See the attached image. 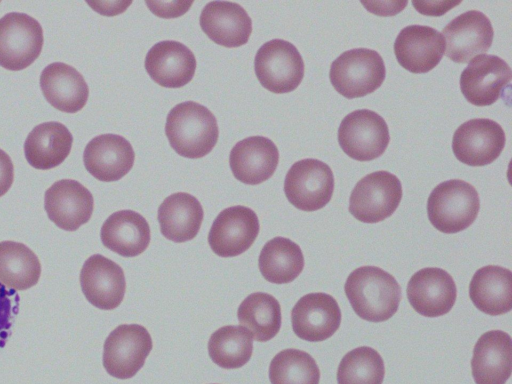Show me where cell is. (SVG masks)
Segmentation results:
<instances>
[{"label": "cell", "mask_w": 512, "mask_h": 384, "mask_svg": "<svg viewBox=\"0 0 512 384\" xmlns=\"http://www.w3.org/2000/svg\"><path fill=\"white\" fill-rule=\"evenodd\" d=\"M386 76L378 52L355 48L343 52L330 67L329 78L335 90L347 99L359 98L378 89Z\"/></svg>", "instance_id": "obj_4"}, {"label": "cell", "mask_w": 512, "mask_h": 384, "mask_svg": "<svg viewBox=\"0 0 512 384\" xmlns=\"http://www.w3.org/2000/svg\"><path fill=\"white\" fill-rule=\"evenodd\" d=\"M460 3V1H412V5L418 12L432 16H441Z\"/></svg>", "instance_id": "obj_38"}, {"label": "cell", "mask_w": 512, "mask_h": 384, "mask_svg": "<svg viewBox=\"0 0 512 384\" xmlns=\"http://www.w3.org/2000/svg\"><path fill=\"white\" fill-rule=\"evenodd\" d=\"M73 136L60 122H44L32 129L24 143L27 162L35 169L48 170L60 165L69 155Z\"/></svg>", "instance_id": "obj_27"}, {"label": "cell", "mask_w": 512, "mask_h": 384, "mask_svg": "<svg viewBox=\"0 0 512 384\" xmlns=\"http://www.w3.org/2000/svg\"><path fill=\"white\" fill-rule=\"evenodd\" d=\"M44 208L56 226L75 231L90 220L94 200L91 192L80 182L62 179L46 190Z\"/></svg>", "instance_id": "obj_17"}, {"label": "cell", "mask_w": 512, "mask_h": 384, "mask_svg": "<svg viewBox=\"0 0 512 384\" xmlns=\"http://www.w3.org/2000/svg\"><path fill=\"white\" fill-rule=\"evenodd\" d=\"M253 352V337L243 326L227 325L212 333L208 341L211 360L221 368L244 366Z\"/></svg>", "instance_id": "obj_33"}, {"label": "cell", "mask_w": 512, "mask_h": 384, "mask_svg": "<svg viewBox=\"0 0 512 384\" xmlns=\"http://www.w3.org/2000/svg\"><path fill=\"white\" fill-rule=\"evenodd\" d=\"M506 142L503 128L487 118L471 119L454 132L452 150L455 157L469 166H485L495 161Z\"/></svg>", "instance_id": "obj_11"}, {"label": "cell", "mask_w": 512, "mask_h": 384, "mask_svg": "<svg viewBox=\"0 0 512 384\" xmlns=\"http://www.w3.org/2000/svg\"><path fill=\"white\" fill-rule=\"evenodd\" d=\"M103 245L123 257L143 253L151 239L150 227L138 212L120 210L111 214L100 231Z\"/></svg>", "instance_id": "obj_26"}, {"label": "cell", "mask_w": 512, "mask_h": 384, "mask_svg": "<svg viewBox=\"0 0 512 384\" xmlns=\"http://www.w3.org/2000/svg\"><path fill=\"white\" fill-rule=\"evenodd\" d=\"M152 347V338L145 327L119 325L104 342L103 366L115 378H132L143 367Z\"/></svg>", "instance_id": "obj_10"}, {"label": "cell", "mask_w": 512, "mask_h": 384, "mask_svg": "<svg viewBox=\"0 0 512 384\" xmlns=\"http://www.w3.org/2000/svg\"><path fill=\"white\" fill-rule=\"evenodd\" d=\"M14 180V166L9 155L0 149V197L6 194Z\"/></svg>", "instance_id": "obj_39"}, {"label": "cell", "mask_w": 512, "mask_h": 384, "mask_svg": "<svg viewBox=\"0 0 512 384\" xmlns=\"http://www.w3.org/2000/svg\"><path fill=\"white\" fill-rule=\"evenodd\" d=\"M20 298L16 290L0 283V348H3L11 335L15 316L18 314Z\"/></svg>", "instance_id": "obj_36"}, {"label": "cell", "mask_w": 512, "mask_h": 384, "mask_svg": "<svg viewBox=\"0 0 512 384\" xmlns=\"http://www.w3.org/2000/svg\"><path fill=\"white\" fill-rule=\"evenodd\" d=\"M390 141L382 116L368 109L355 110L344 117L338 129V142L346 155L358 161L380 157Z\"/></svg>", "instance_id": "obj_9"}, {"label": "cell", "mask_w": 512, "mask_h": 384, "mask_svg": "<svg viewBox=\"0 0 512 384\" xmlns=\"http://www.w3.org/2000/svg\"><path fill=\"white\" fill-rule=\"evenodd\" d=\"M269 380L271 384H319L320 370L310 354L289 348L271 360Z\"/></svg>", "instance_id": "obj_34"}, {"label": "cell", "mask_w": 512, "mask_h": 384, "mask_svg": "<svg viewBox=\"0 0 512 384\" xmlns=\"http://www.w3.org/2000/svg\"><path fill=\"white\" fill-rule=\"evenodd\" d=\"M456 284L452 276L437 267L423 268L412 275L407 297L412 308L425 317L447 314L455 304Z\"/></svg>", "instance_id": "obj_16"}, {"label": "cell", "mask_w": 512, "mask_h": 384, "mask_svg": "<svg viewBox=\"0 0 512 384\" xmlns=\"http://www.w3.org/2000/svg\"><path fill=\"white\" fill-rule=\"evenodd\" d=\"M334 176L331 168L317 159L295 162L284 180V193L297 209L311 212L323 208L331 200Z\"/></svg>", "instance_id": "obj_8"}, {"label": "cell", "mask_w": 512, "mask_h": 384, "mask_svg": "<svg viewBox=\"0 0 512 384\" xmlns=\"http://www.w3.org/2000/svg\"><path fill=\"white\" fill-rule=\"evenodd\" d=\"M80 285L86 299L102 310L118 307L126 290L123 269L101 254H94L84 262Z\"/></svg>", "instance_id": "obj_18"}, {"label": "cell", "mask_w": 512, "mask_h": 384, "mask_svg": "<svg viewBox=\"0 0 512 384\" xmlns=\"http://www.w3.org/2000/svg\"><path fill=\"white\" fill-rule=\"evenodd\" d=\"M402 199V185L388 171L372 172L357 182L349 198V212L363 223L390 217Z\"/></svg>", "instance_id": "obj_6"}, {"label": "cell", "mask_w": 512, "mask_h": 384, "mask_svg": "<svg viewBox=\"0 0 512 384\" xmlns=\"http://www.w3.org/2000/svg\"><path fill=\"white\" fill-rule=\"evenodd\" d=\"M203 32L216 44L235 48L246 44L252 32V21L237 3L212 1L203 8L200 19Z\"/></svg>", "instance_id": "obj_22"}, {"label": "cell", "mask_w": 512, "mask_h": 384, "mask_svg": "<svg viewBox=\"0 0 512 384\" xmlns=\"http://www.w3.org/2000/svg\"><path fill=\"white\" fill-rule=\"evenodd\" d=\"M344 290L354 312L370 322L390 319L401 300V288L396 279L376 266H362L352 271Z\"/></svg>", "instance_id": "obj_1"}, {"label": "cell", "mask_w": 512, "mask_h": 384, "mask_svg": "<svg viewBox=\"0 0 512 384\" xmlns=\"http://www.w3.org/2000/svg\"><path fill=\"white\" fill-rule=\"evenodd\" d=\"M204 217L200 202L191 194L177 192L166 197L158 208L162 235L173 242L192 240L198 234Z\"/></svg>", "instance_id": "obj_28"}, {"label": "cell", "mask_w": 512, "mask_h": 384, "mask_svg": "<svg viewBox=\"0 0 512 384\" xmlns=\"http://www.w3.org/2000/svg\"><path fill=\"white\" fill-rule=\"evenodd\" d=\"M150 78L165 88H180L194 77L196 58L184 44L164 40L153 45L145 57Z\"/></svg>", "instance_id": "obj_21"}, {"label": "cell", "mask_w": 512, "mask_h": 384, "mask_svg": "<svg viewBox=\"0 0 512 384\" xmlns=\"http://www.w3.org/2000/svg\"><path fill=\"white\" fill-rule=\"evenodd\" d=\"M445 51L443 35L423 25H409L397 35L394 53L398 63L412 73H426L435 68Z\"/></svg>", "instance_id": "obj_19"}, {"label": "cell", "mask_w": 512, "mask_h": 384, "mask_svg": "<svg viewBox=\"0 0 512 384\" xmlns=\"http://www.w3.org/2000/svg\"><path fill=\"white\" fill-rule=\"evenodd\" d=\"M279 162V152L270 139L251 136L231 149L229 164L235 178L244 184L257 185L268 180Z\"/></svg>", "instance_id": "obj_23"}, {"label": "cell", "mask_w": 512, "mask_h": 384, "mask_svg": "<svg viewBox=\"0 0 512 384\" xmlns=\"http://www.w3.org/2000/svg\"><path fill=\"white\" fill-rule=\"evenodd\" d=\"M255 74L268 91L283 94L294 91L304 77V61L297 48L282 39L264 43L254 60Z\"/></svg>", "instance_id": "obj_5"}, {"label": "cell", "mask_w": 512, "mask_h": 384, "mask_svg": "<svg viewBox=\"0 0 512 384\" xmlns=\"http://www.w3.org/2000/svg\"><path fill=\"white\" fill-rule=\"evenodd\" d=\"M40 88L49 104L66 113L80 111L89 96L83 76L62 62L51 63L42 70Z\"/></svg>", "instance_id": "obj_25"}, {"label": "cell", "mask_w": 512, "mask_h": 384, "mask_svg": "<svg viewBox=\"0 0 512 384\" xmlns=\"http://www.w3.org/2000/svg\"><path fill=\"white\" fill-rule=\"evenodd\" d=\"M446 56L456 63H466L489 50L494 31L488 17L477 10L467 11L451 20L442 30Z\"/></svg>", "instance_id": "obj_14"}, {"label": "cell", "mask_w": 512, "mask_h": 384, "mask_svg": "<svg viewBox=\"0 0 512 384\" xmlns=\"http://www.w3.org/2000/svg\"><path fill=\"white\" fill-rule=\"evenodd\" d=\"M385 374L381 355L368 346L357 347L340 361L338 384H382Z\"/></svg>", "instance_id": "obj_35"}, {"label": "cell", "mask_w": 512, "mask_h": 384, "mask_svg": "<svg viewBox=\"0 0 512 384\" xmlns=\"http://www.w3.org/2000/svg\"><path fill=\"white\" fill-rule=\"evenodd\" d=\"M512 78L509 65L496 55L474 57L460 75V89L465 99L475 106L495 103Z\"/></svg>", "instance_id": "obj_13"}, {"label": "cell", "mask_w": 512, "mask_h": 384, "mask_svg": "<svg viewBox=\"0 0 512 384\" xmlns=\"http://www.w3.org/2000/svg\"><path fill=\"white\" fill-rule=\"evenodd\" d=\"M135 153L124 137L102 134L94 137L85 147L83 162L87 171L97 180H120L133 167Z\"/></svg>", "instance_id": "obj_20"}, {"label": "cell", "mask_w": 512, "mask_h": 384, "mask_svg": "<svg viewBox=\"0 0 512 384\" xmlns=\"http://www.w3.org/2000/svg\"><path fill=\"white\" fill-rule=\"evenodd\" d=\"M479 208L477 190L460 179L438 184L427 200V215L431 224L448 234L467 229L477 218Z\"/></svg>", "instance_id": "obj_3"}, {"label": "cell", "mask_w": 512, "mask_h": 384, "mask_svg": "<svg viewBox=\"0 0 512 384\" xmlns=\"http://www.w3.org/2000/svg\"><path fill=\"white\" fill-rule=\"evenodd\" d=\"M41 265L36 254L23 243L0 242V283L16 291L37 284Z\"/></svg>", "instance_id": "obj_32"}, {"label": "cell", "mask_w": 512, "mask_h": 384, "mask_svg": "<svg viewBox=\"0 0 512 384\" xmlns=\"http://www.w3.org/2000/svg\"><path fill=\"white\" fill-rule=\"evenodd\" d=\"M165 134L170 146L180 156L196 159L215 147L219 129L215 116L194 101L177 104L167 115Z\"/></svg>", "instance_id": "obj_2"}, {"label": "cell", "mask_w": 512, "mask_h": 384, "mask_svg": "<svg viewBox=\"0 0 512 384\" xmlns=\"http://www.w3.org/2000/svg\"><path fill=\"white\" fill-rule=\"evenodd\" d=\"M146 5L149 9L159 17L162 18H176L183 15L189 10L192 5V1H173V2H155L146 1Z\"/></svg>", "instance_id": "obj_37"}, {"label": "cell", "mask_w": 512, "mask_h": 384, "mask_svg": "<svg viewBox=\"0 0 512 384\" xmlns=\"http://www.w3.org/2000/svg\"><path fill=\"white\" fill-rule=\"evenodd\" d=\"M469 296L481 312L502 315L512 308V273L509 269L488 265L478 269L469 284Z\"/></svg>", "instance_id": "obj_29"}, {"label": "cell", "mask_w": 512, "mask_h": 384, "mask_svg": "<svg viewBox=\"0 0 512 384\" xmlns=\"http://www.w3.org/2000/svg\"><path fill=\"white\" fill-rule=\"evenodd\" d=\"M476 384H505L512 372V341L502 330L485 332L477 340L471 360Z\"/></svg>", "instance_id": "obj_24"}, {"label": "cell", "mask_w": 512, "mask_h": 384, "mask_svg": "<svg viewBox=\"0 0 512 384\" xmlns=\"http://www.w3.org/2000/svg\"><path fill=\"white\" fill-rule=\"evenodd\" d=\"M258 265L265 280L286 284L295 280L304 268V256L298 244L285 237H275L263 246Z\"/></svg>", "instance_id": "obj_30"}, {"label": "cell", "mask_w": 512, "mask_h": 384, "mask_svg": "<svg viewBox=\"0 0 512 384\" xmlns=\"http://www.w3.org/2000/svg\"><path fill=\"white\" fill-rule=\"evenodd\" d=\"M292 329L296 336L309 342H320L331 337L341 324V310L337 301L323 292L301 297L291 311Z\"/></svg>", "instance_id": "obj_15"}, {"label": "cell", "mask_w": 512, "mask_h": 384, "mask_svg": "<svg viewBox=\"0 0 512 384\" xmlns=\"http://www.w3.org/2000/svg\"><path fill=\"white\" fill-rule=\"evenodd\" d=\"M43 30L33 17L11 12L0 19V66L11 71L29 67L40 55Z\"/></svg>", "instance_id": "obj_7"}, {"label": "cell", "mask_w": 512, "mask_h": 384, "mask_svg": "<svg viewBox=\"0 0 512 384\" xmlns=\"http://www.w3.org/2000/svg\"><path fill=\"white\" fill-rule=\"evenodd\" d=\"M259 230V220L252 209L232 206L215 218L208 234V243L216 255L235 257L252 246Z\"/></svg>", "instance_id": "obj_12"}, {"label": "cell", "mask_w": 512, "mask_h": 384, "mask_svg": "<svg viewBox=\"0 0 512 384\" xmlns=\"http://www.w3.org/2000/svg\"><path fill=\"white\" fill-rule=\"evenodd\" d=\"M237 317L240 325L249 330L258 342L271 340L281 328L280 304L275 297L265 292L247 296L238 307Z\"/></svg>", "instance_id": "obj_31"}]
</instances>
